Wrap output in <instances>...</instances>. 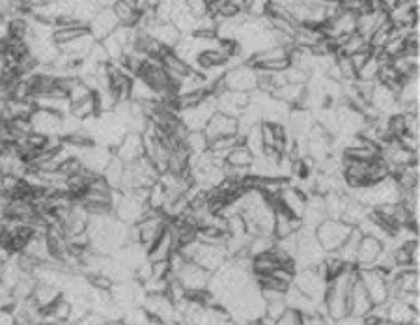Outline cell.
<instances>
[{
	"instance_id": "6da1fadb",
	"label": "cell",
	"mask_w": 420,
	"mask_h": 325,
	"mask_svg": "<svg viewBox=\"0 0 420 325\" xmlns=\"http://www.w3.org/2000/svg\"><path fill=\"white\" fill-rule=\"evenodd\" d=\"M355 267H348V269H344L338 277H335V279H330L329 282H327V292H325L324 297V308L325 316H327L330 322L348 316V293L351 282L355 279Z\"/></svg>"
},
{
	"instance_id": "7a4b0ae2",
	"label": "cell",
	"mask_w": 420,
	"mask_h": 325,
	"mask_svg": "<svg viewBox=\"0 0 420 325\" xmlns=\"http://www.w3.org/2000/svg\"><path fill=\"white\" fill-rule=\"evenodd\" d=\"M353 198L357 202H361L362 206L374 209L379 208V206H387V204H398L401 198V191L395 178L390 176V178L383 180V182L357 189V195Z\"/></svg>"
},
{
	"instance_id": "3957f363",
	"label": "cell",
	"mask_w": 420,
	"mask_h": 325,
	"mask_svg": "<svg viewBox=\"0 0 420 325\" xmlns=\"http://www.w3.org/2000/svg\"><path fill=\"white\" fill-rule=\"evenodd\" d=\"M297 247L293 254V264L297 269H308V267H317L327 258L325 251L319 245L316 238V232L311 228L301 227L297 234ZM295 269V271H297Z\"/></svg>"
},
{
	"instance_id": "277c9868",
	"label": "cell",
	"mask_w": 420,
	"mask_h": 325,
	"mask_svg": "<svg viewBox=\"0 0 420 325\" xmlns=\"http://www.w3.org/2000/svg\"><path fill=\"white\" fill-rule=\"evenodd\" d=\"M159 180V172L151 162L143 157L138 161L125 165L123 170L122 189L120 191H131V189H148Z\"/></svg>"
},
{
	"instance_id": "5b68a950",
	"label": "cell",
	"mask_w": 420,
	"mask_h": 325,
	"mask_svg": "<svg viewBox=\"0 0 420 325\" xmlns=\"http://www.w3.org/2000/svg\"><path fill=\"white\" fill-rule=\"evenodd\" d=\"M351 230H353V227H349L340 219H325L314 232H316L317 241H319V245H322L325 253L333 254L342 247V243L348 240Z\"/></svg>"
},
{
	"instance_id": "8992f818",
	"label": "cell",
	"mask_w": 420,
	"mask_h": 325,
	"mask_svg": "<svg viewBox=\"0 0 420 325\" xmlns=\"http://www.w3.org/2000/svg\"><path fill=\"white\" fill-rule=\"evenodd\" d=\"M357 275L368 293L372 305L388 303V297H390L388 295V271L379 269V267H368V269H357Z\"/></svg>"
},
{
	"instance_id": "52a82bcc",
	"label": "cell",
	"mask_w": 420,
	"mask_h": 325,
	"mask_svg": "<svg viewBox=\"0 0 420 325\" xmlns=\"http://www.w3.org/2000/svg\"><path fill=\"white\" fill-rule=\"evenodd\" d=\"M293 286L299 292L304 293L316 303H324L325 292H327V279L317 271V267H308V269H299L295 271Z\"/></svg>"
},
{
	"instance_id": "ba28073f",
	"label": "cell",
	"mask_w": 420,
	"mask_h": 325,
	"mask_svg": "<svg viewBox=\"0 0 420 325\" xmlns=\"http://www.w3.org/2000/svg\"><path fill=\"white\" fill-rule=\"evenodd\" d=\"M215 112H217L215 98L213 96H207L202 103L194 105L191 109L178 111V118H180V122L185 125L187 131H204V127L209 122V118L213 116Z\"/></svg>"
},
{
	"instance_id": "9c48e42d",
	"label": "cell",
	"mask_w": 420,
	"mask_h": 325,
	"mask_svg": "<svg viewBox=\"0 0 420 325\" xmlns=\"http://www.w3.org/2000/svg\"><path fill=\"white\" fill-rule=\"evenodd\" d=\"M222 85H224L227 90L251 94V92L256 90V85H258V72L245 62V64L238 65V67L228 70L222 75Z\"/></svg>"
},
{
	"instance_id": "30bf717a",
	"label": "cell",
	"mask_w": 420,
	"mask_h": 325,
	"mask_svg": "<svg viewBox=\"0 0 420 325\" xmlns=\"http://www.w3.org/2000/svg\"><path fill=\"white\" fill-rule=\"evenodd\" d=\"M209 277H211V273L198 266V264H194V262H185L180 271L174 275V279L187 290V293L207 290Z\"/></svg>"
},
{
	"instance_id": "8fae6325",
	"label": "cell",
	"mask_w": 420,
	"mask_h": 325,
	"mask_svg": "<svg viewBox=\"0 0 420 325\" xmlns=\"http://www.w3.org/2000/svg\"><path fill=\"white\" fill-rule=\"evenodd\" d=\"M143 308L148 313L149 318L161 322L162 325L176 319V305L170 301L167 293H146Z\"/></svg>"
},
{
	"instance_id": "7c38bea8",
	"label": "cell",
	"mask_w": 420,
	"mask_h": 325,
	"mask_svg": "<svg viewBox=\"0 0 420 325\" xmlns=\"http://www.w3.org/2000/svg\"><path fill=\"white\" fill-rule=\"evenodd\" d=\"M249 103H251V96L245 92L224 90L215 98L217 112H222V114L235 118V120L241 116V112L245 111Z\"/></svg>"
},
{
	"instance_id": "4fadbf2b",
	"label": "cell",
	"mask_w": 420,
	"mask_h": 325,
	"mask_svg": "<svg viewBox=\"0 0 420 325\" xmlns=\"http://www.w3.org/2000/svg\"><path fill=\"white\" fill-rule=\"evenodd\" d=\"M28 120H30L32 133H38V135H43V137H60L62 116L56 114V112L36 109Z\"/></svg>"
},
{
	"instance_id": "5bb4252c",
	"label": "cell",
	"mask_w": 420,
	"mask_h": 325,
	"mask_svg": "<svg viewBox=\"0 0 420 325\" xmlns=\"http://www.w3.org/2000/svg\"><path fill=\"white\" fill-rule=\"evenodd\" d=\"M77 157L81 159L86 170H90L94 174H103V170L107 169L110 159L114 157V151L110 148H105V146H99V144H92L90 148L78 151Z\"/></svg>"
},
{
	"instance_id": "9a60e30c",
	"label": "cell",
	"mask_w": 420,
	"mask_h": 325,
	"mask_svg": "<svg viewBox=\"0 0 420 325\" xmlns=\"http://www.w3.org/2000/svg\"><path fill=\"white\" fill-rule=\"evenodd\" d=\"M273 209H275V217H273V238L275 240H286V238H290L291 234L301 230V227H303L301 219L293 217L290 211H286L280 204H275Z\"/></svg>"
},
{
	"instance_id": "2e32d148",
	"label": "cell",
	"mask_w": 420,
	"mask_h": 325,
	"mask_svg": "<svg viewBox=\"0 0 420 325\" xmlns=\"http://www.w3.org/2000/svg\"><path fill=\"white\" fill-rule=\"evenodd\" d=\"M114 157H118L123 165H131V162L138 161L144 157V143L140 133H133L129 131L125 137L122 138V143L114 148Z\"/></svg>"
},
{
	"instance_id": "e0dca14e",
	"label": "cell",
	"mask_w": 420,
	"mask_h": 325,
	"mask_svg": "<svg viewBox=\"0 0 420 325\" xmlns=\"http://www.w3.org/2000/svg\"><path fill=\"white\" fill-rule=\"evenodd\" d=\"M118 26H120V23H118L112 8H103V10H99L90 19V23H88V32H90V36L96 39V41H101V39H105L107 36L114 32Z\"/></svg>"
},
{
	"instance_id": "ac0fdd59",
	"label": "cell",
	"mask_w": 420,
	"mask_h": 325,
	"mask_svg": "<svg viewBox=\"0 0 420 325\" xmlns=\"http://www.w3.org/2000/svg\"><path fill=\"white\" fill-rule=\"evenodd\" d=\"M372 301H370L368 293L362 286L359 275H355V279L351 282L348 293V314L351 316H359V318H364L366 314L372 311Z\"/></svg>"
},
{
	"instance_id": "d6986e66",
	"label": "cell",
	"mask_w": 420,
	"mask_h": 325,
	"mask_svg": "<svg viewBox=\"0 0 420 325\" xmlns=\"http://www.w3.org/2000/svg\"><path fill=\"white\" fill-rule=\"evenodd\" d=\"M385 251V245L381 241H377L375 238H368L362 235L359 241V249H357L355 266L357 269H368V267H375V262L379 260V256Z\"/></svg>"
},
{
	"instance_id": "ffe728a7",
	"label": "cell",
	"mask_w": 420,
	"mask_h": 325,
	"mask_svg": "<svg viewBox=\"0 0 420 325\" xmlns=\"http://www.w3.org/2000/svg\"><path fill=\"white\" fill-rule=\"evenodd\" d=\"M204 135H206L209 143L215 140V138L238 135V120L232 116H227L222 112H215L213 116L209 118L206 127H204Z\"/></svg>"
},
{
	"instance_id": "44dd1931",
	"label": "cell",
	"mask_w": 420,
	"mask_h": 325,
	"mask_svg": "<svg viewBox=\"0 0 420 325\" xmlns=\"http://www.w3.org/2000/svg\"><path fill=\"white\" fill-rule=\"evenodd\" d=\"M368 103L372 105V109L377 114H383V116L390 114V112L396 114V111H400V103H398V98H396L395 92L388 90L387 86L379 85V83H375Z\"/></svg>"
},
{
	"instance_id": "7402d4cb",
	"label": "cell",
	"mask_w": 420,
	"mask_h": 325,
	"mask_svg": "<svg viewBox=\"0 0 420 325\" xmlns=\"http://www.w3.org/2000/svg\"><path fill=\"white\" fill-rule=\"evenodd\" d=\"M143 30L156 39L159 45L167 47V49H174L176 43L181 39L180 30H178L172 23H161V21L154 19L146 28H143Z\"/></svg>"
},
{
	"instance_id": "603a6c76",
	"label": "cell",
	"mask_w": 420,
	"mask_h": 325,
	"mask_svg": "<svg viewBox=\"0 0 420 325\" xmlns=\"http://www.w3.org/2000/svg\"><path fill=\"white\" fill-rule=\"evenodd\" d=\"M170 222V221H168ZM178 245H176L174 232L170 224L162 230V234L157 238V241L148 249V262H165L170 258V254L174 253Z\"/></svg>"
},
{
	"instance_id": "cb8c5ba5",
	"label": "cell",
	"mask_w": 420,
	"mask_h": 325,
	"mask_svg": "<svg viewBox=\"0 0 420 325\" xmlns=\"http://www.w3.org/2000/svg\"><path fill=\"white\" fill-rule=\"evenodd\" d=\"M325 219H327V211H325L324 196L319 195L308 196V198H306V206H304L303 215H301L303 227L311 228V230H316Z\"/></svg>"
},
{
	"instance_id": "d4e9b609",
	"label": "cell",
	"mask_w": 420,
	"mask_h": 325,
	"mask_svg": "<svg viewBox=\"0 0 420 325\" xmlns=\"http://www.w3.org/2000/svg\"><path fill=\"white\" fill-rule=\"evenodd\" d=\"M306 198H308V196L304 195L303 191H301L299 187L286 185V187L282 189L280 196H278L277 204H280L286 211H290L293 217L301 219V215H303V211H304V206H306Z\"/></svg>"
},
{
	"instance_id": "484cf974",
	"label": "cell",
	"mask_w": 420,
	"mask_h": 325,
	"mask_svg": "<svg viewBox=\"0 0 420 325\" xmlns=\"http://www.w3.org/2000/svg\"><path fill=\"white\" fill-rule=\"evenodd\" d=\"M368 162H362V161L344 162L342 167L344 183L353 189L366 187V185H368Z\"/></svg>"
},
{
	"instance_id": "4316f807",
	"label": "cell",
	"mask_w": 420,
	"mask_h": 325,
	"mask_svg": "<svg viewBox=\"0 0 420 325\" xmlns=\"http://www.w3.org/2000/svg\"><path fill=\"white\" fill-rule=\"evenodd\" d=\"M290 127L291 131L295 133V143H306V137L308 133L316 124V120L312 118V112L308 109H295V111H290Z\"/></svg>"
},
{
	"instance_id": "83f0119b",
	"label": "cell",
	"mask_w": 420,
	"mask_h": 325,
	"mask_svg": "<svg viewBox=\"0 0 420 325\" xmlns=\"http://www.w3.org/2000/svg\"><path fill=\"white\" fill-rule=\"evenodd\" d=\"M271 98L282 101L288 107H297V109L301 107L303 109L304 99H306V85H290V83H286V85L278 86V88L273 90Z\"/></svg>"
},
{
	"instance_id": "f1b7e54d",
	"label": "cell",
	"mask_w": 420,
	"mask_h": 325,
	"mask_svg": "<svg viewBox=\"0 0 420 325\" xmlns=\"http://www.w3.org/2000/svg\"><path fill=\"white\" fill-rule=\"evenodd\" d=\"M94 43H96V39L92 38L90 32H86L83 34L81 38L73 39L70 43H65V45L60 47V52L65 54L72 62H83V60L90 54Z\"/></svg>"
},
{
	"instance_id": "f546056e",
	"label": "cell",
	"mask_w": 420,
	"mask_h": 325,
	"mask_svg": "<svg viewBox=\"0 0 420 325\" xmlns=\"http://www.w3.org/2000/svg\"><path fill=\"white\" fill-rule=\"evenodd\" d=\"M387 319L392 325L419 324V313L414 308H411L408 303L396 300L395 303L387 305Z\"/></svg>"
},
{
	"instance_id": "4dcf8cb0",
	"label": "cell",
	"mask_w": 420,
	"mask_h": 325,
	"mask_svg": "<svg viewBox=\"0 0 420 325\" xmlns=\"http://www.w3.org/2000/svg\"><path fill=\"white\" fill-rule=\"evenodd\" d=\"M32 103L36 109H43V111L56 112L60 116L70 114L72 103L70 99L62 98V96H34Z\"/></svg>"
},
{
	"instance_id": "1f68e13d",
	"label": "cell",
	"mask_w": 420,
	"mask_h": 325,
	"mask_svg": "<svg viewBox=\"0 0 420 325\" xmlns=\"http://www.w3.org/2000/svg\"><path fill=\"white\" fill-rule=\"evenodd\" d=\"M60 297H62V292H60L59 288L51 286V284H41V282H38L36 288H34V293L30 300L36 303V306H38L39 311H45V308H49L51 305H54Z\"/></svg>"
},
{
	"instance_id": "d6a6232c",
	"label": "cell",
	"mask_w": 420,
	"mask_h": 325,
	"mask_svg": "<svg viewBox=\"0 0 420 325\" xmlns=\"http://www.w3.org/2000/svg\"><path fill=\"white\" fill-rule=\"evenodd\" d=\"M23 269L17 264V258L15 256H8L6 260L0 264V284L4 288H8L12 292V288L19 282V279L23 277Z\"/></svg>"
},
{
	"instance_id": "836d02e7",
	"label": "cell",
	"mask_w": 420,
	"mask_h": 325,
	"mask_svg": "<svg viewBox=\"0 0 420 325\" xmlns=\"http://www.w3.org/2000/svg\"><path fill=\"white\" fill-rule=\"evenodd\" d=\"M362 234L359 228H353L351 230V234L348 235V240L344 241L342 247L338 249L336 253H333L335 256H338L340 260L344 262V264H348V266H355V258H357V249H359V241H361Z\"/></svg>"
},
{
	"instance_id": "e575fe53",
	"label": "cell",
	"mask_w": 420,
	"mask_h": 325,
	"mask_svg": "<svg viewBox=\"0 0 420 325\" xmlns=\"http://www.w3.org/2000/svg\"><path fill=\"white\" fill-rule=\"evenodd\" d=\"M129 101L146 105V103H151V101H159V98H157L156 90H154L146 81H143L140 77H133V81H131Z\"/></svg>"
},
{
	"instance_id": "d590c367",
	"label": "cell",
	"mask_w": 420,
	"mask_h": 325,
	"mask_svg": "<svg viewBox=\"0 0 420 325\" xmlns=\"http://www.w3.org/2000/svg\"><path fill=\"white\" fill-rule=\"evenodd\" d=\"M112 12H114V15H116V19H118V23H120V26L138 25L140 13L136 12L131 0H116V2H114V6H112Z\"/></svg>"
},
{
	"instance_id": "8d00e7d4",
	"label": "cell",
	"mask_w": 420,
	"mask_h": 325,
	"mask_svg": "<svg viewBox=\"0 0 420 325\" xmlns=\"http://www.w3.org/2000/svg\"><path fill=\"white\" fill-rule=\"evenodd\" d=\"M370 215L368 208L366 206H362L361 202H357L355 198H349L348 204H346V208H344V213L342 217H340V221H344L346 224H349V227H359L366 217Z\"/></svg>"
},
{
	"instance_id": "74e56055",
	"label": "cell",
	"mask_w": 420,
	"mask_h": 325,
	"mask_svg": "<svg viewBox=\"0 0 420 325\" xmlns=\"http://www.w3.org/2000/svg\"><path fill=\"white\" fill-rule=\"evenodd\" d=\"M349 196L342 193H327L324 196L325 211H327V219H340L344 213V208L348 204Z\"/></svg>"
},
{
	"instance_id": "f35d334b",
	"label": "cell",
	"mask_w": 420,
	"mask_h": 325,
	"mask_svg": "<svg viewBox=\"0 0 420 325\" xmlns=\"http://www.w3.org/2000/svg\"><path fill=\"white\" fill-rule=\"evenodd\" d=\"M123 170H125V165L118 157H112L109 165H107V169L103 170V174H101L105 178V182L109 183L110 189H114V191L122 189Z\"/></svg>"
},
{
	"instance_id": "ab89813d",
	"label": "cell",
	"mask_w": 420,
	"mask_h": 325,
	"mask_svg": "<svg viewBox=\"0 0 420 325\" xmlns=\"http://www.w3.org/2000/svg\"><path fill=\"white\" fill-rule=\"evenodd\" d=\"M70 114H72L73 118H77V120H81V122H84V120H88V118L97 116L99 112H97L96 96L92 94V96H88V98H84V99H81V101H77V103H72Z\"/></svg>"
},
{
	"instance_id": "60d3db41",
	"label": "cell",
	"mask_w": 420,
	"mask_h": 325,
	"mask_svg": "<svg viewBox=\"0 0 420 325\" xmlns=\"http://www.w3.org/2000/svg\"><path fill=\"white\" fill-rule=\"evenodd\" d=\"M390 176H392V169H390V165L381 156L374 157L368 162V185L383 182V180H387Z\"/></svg>"
},
{
	"instance_id": "b9f144b4",
	"label": "cell",
	"mask_w": 420,
	"mask_h": 325,
	"mask_svg": "<svg viewBox=\"0 0 420 325\" xmlns=\"http://www.w3.org/2000/svg\"><path fill=\"white\" fill-rule=\"evenodd\" d=\"M243 144L254 157L264 156V137H262V124L252 125L243 135Z\"/></svg>"
},
{
	"instance_id": "7bdbcfd3",
	"label": "cell",
	"mask_w": 420,
	"mask_h": 325,
	"mask_svg": "<svg viewBox=\"0 0 420 325\" xmlns=\"http://www.w3.org/2000/svg\"><path fill=\"white\" fill-rule=\"evenodd\" d=\"M36 284H38V280L34 279L32 275H28V273L23 275V277L19 279V282L12 288L13 301H15V303H19V301L30 300V297H32Z\"/></svg>"
},
{
	"instance_id": "ee69618b",
	"label": "cell",
	"mask_w": 420,
	"mask_h": 325,
	"mask_svg": "<svg viewBox=\"0 0 420 325\" xmlns=\"http://www.w3.org/2000/svg\"><path fill=\"white\" fill-rule=\"evenodd\" d=\"M252 161H254V156H252L251 151H249V148H246L245 144H240V146H235L230 154L227 156V165L228 167H238V169H249L252 165Z\"/></svg>"
},
{
	"instance_id": "f6af8a7d",
	"label": "cell",
	"mask_w": 420,
	"mask_h": 325,
	"mask_svg": "<svg viewBox=\"0 0 420 325\" xmlns=\"http://www.w3.org/2000/svg\"><path fill=\"white\" fill-rule=\"evenodd\" d=\"M183 144H185V148H187L191 156L204 154V151H207V148H209V140H207L206 135H204V131H189Z\"/></svg>"
},
{
	"instance_id": "bcb514c9",
	"label": "cell",
	"mask_w": 420,
	"mask_h": 325,
	"mask_svg": "<svg viewBox=\"0 0 420 325\" xmlns=\"http://www.w3.org/2000/svg\"><path fill=\"white\" fill-rule=\"evenodd\" d=\"M275 247V238L273 235H252L251 241H249V247H246V253L251 258H256L260 254L267 253Z\"/></svg>"
},
{
	"instance_id": "7dc6e473",
	"label": "cell",
	"mask_w": 420,
	"mask_h": 325,
	"mask_svg": "<svg viewBox=\"0 0 420 325\" xmlns=\"http://www.w3.org/2000/svg\"><path fill=\"white\" fill-rule=\"evenodd\" d=\"M165 202H167V191H165V187H162V183L157 180L151 187H148L146 206H148L149 209L162 211V208H165Z\"/></svg>"
},
{
	"instance_id": "c3c4849f",
	"label": "cell",
	"mask_w": 420,
	"mask_h": 325,
	"mask_svg": "<svg viewBox=\"0 0 420 325\" xmlns=\"http://www.w3.org/2000/svg\"><path fill=\"white\" fill-rule=\"evenodd\" d=\"M207 96H209V94H207L206 88H200V90H194V92H187V94H180V96H176V109H178V111L191 109V107H194V105L202 103Z\"/></svg>"
},
{
	"instance_id": "681fc988",
	"label": "cell",
	"mask_w": 420,
	"mask_h": 325,
	"mask_svg": "<svg viewBox=\"0 0 420 325\" xmlns=\"http://www.w3.org/2000/svg\"><path fill=\"white\" fill-rule=\"evenodd\" d=\"M317 120L316 124H319L322 127H324L329 135H336V133H340V125H338V116H336V111L333 109V107H327V109H324V111L317 114Z\"/></svg>"
},
{
	"instance_id": "f907efd6",
	"label": "cell",
	"mask_w": 420,
	"mask_h": 325,
	"mask_svg": "<svg viewBox=\"0 0 420 325\" xmlns=\"http://www.w3.org/2000/svg\"><path fill=\"white\" fill-rule=\"evenodd\" d=\"M96 96V103H97V112L103 114V112H112L114 107L118 105L116 98L112 96V92L109 88H99L97 92H94Z\"/></svg>"
},
{
	"instance_id": "816d5d0a",
	"label": "cell",
	"mask_w": 420,
	"mask_h": 325,
	"mask_svg": "<svg viewBox=\"0 0 420 325\" xmlns=\"http://www.w3.org/2000/svg\"><path fill=\"white\" fill-rule=\"evenodd\" d=\"M379 67H381L379 60L375 59V56H370L368 62H366V64L362 65L361 70L357 72V78H359V81H377Z\"/></svg>"
},
{
	"instance_id": "f5cc1de1",
	"label": "cell",
	"mask_w": 420,
	"mask_h": 325,
	"mask_svg": "<svg viewBox=\"0 0 420 325\" xmlns=\"http://www.w3.org/2000/svg\"><path fill=\"white\" fill-rule=\"evenodd\" d=\"M282 77H284L286 83L290 85H306L311 81V75L299 67H293V65H288L284 72H282Z\"/></svg>"
},
{
	"instance_id": "db71d44e",
	"label": "cell",
	"mask_w": 420,
	"mask_h": 325,
	"mask_svg": "<svg viewBox=\"0 0 420 325\" xmlns=\"http://www.w3.org/2000/svg\"><path fill=\"white\" fill-rule=\"evenodd\" d=\"M275 325H303V314H299L297 311L286 308L284 314L275 322Z\"/></svg>"
},
{
	"instance_id": "11a10c76",
	"label": "cell",
	"mask_w": 420,
	"mask_h": 325,
	"mask_svg": "<svg viewBox=\"0 0 420 325\" xmlns=\"http://www.w3.org/2000/svg\"><path fill=\"white\" fill-rule=\"evenodd\" d=\"M105 322H107V319H105L101 314L94 313V311H88L83 318H78L77 322H73L72 325H103Z\"/></svg>"
},
{
	"instance_id": "9f6ffc18",
	"label": "cell",
	"mask_w": 420,
	"mask_h": 325,
	"mask_svg": "<svg viewBox=\"0 0 420 325\" xmlns=\"http://www.w3.org/2000/svg\"><path fill=\"white\" fill-rule=\"evenodd\" d=\"M370 59V51H361V52H355V54H351L349 56V64H351V67L355 70V73L361 70L362 65L366 64Z\"/></svg>"
},
{
	"instance_id": "6f0895ef",
	"label": "cell",
	"mask_w": 420,
	"mask_h": 325,
	"mask_svg": "<svg viewBox=\"0 0 420 325\" xmlns=\"http://www.w3.org/2000/svg\"><path fill=\"white\" fill-rule=\"evenodd\" d=\"M398 4H400L398 0H375V6H377V10L383 13H387V15L392 12Z\"/></svg>"
},
{
	"instance_id": "680465c9",
	"label": "cell",
	"mask_w": 420,
	"mask_h": 325,
	"mask_svg": "<svg viewBox=\"0 0 420 325\" xmlns=\"http://www.w3.org/2000/svg\"><path fill=\"white\" fill-rule=\"evenodd\" d=\"M333 325H366V324H364V319L359 318V316H351V314H348V316H344V318L335 319Z\"/></svg>"
},
{
	"instance_id": "91938a15",
	"label": "cell",
	"mask_w": 420,
	"mask_h": 325,
	"mask_svg": "<svg viewBox=\"0 0 420 325\" xmlns=\"http://www.w3.org/2000/svg\"><path fill=\"white\" fill-rule=\"evenodd\" d=\"M0 325H15L12 308H0Z\"/></svg>"
},
{
	"instance_id": "94428289",
	"label": "cell",
	"mask_w": 420,
	"mask_h": 325,
	"mask_svg": "<svg viewBox=\"0 0 420 325\" xmlns=\"http://www.w3.org/2000/svg\"><path fill=\"white\" fill-rule=\"evenodd\" d=\"M8 38H10V21L0 17V45L6 43Z\"/></svg>"
},
{
	"instance_id": "6125c7cd",
	"label": "cell",
	"mask_w": 420,
	"mask_h": 325,
	"mask_svg": "<svg viewBox=\"0 0 420 325\" xmlns=\"http://www.w3.org/2000/svg\"><path fill=\"white\" fill-rule=\"evenodd\" d=\"M114 2H116V0H96V4L101 8V10H103V8H112L114 6Z\"/></svg>"
},
{
	"instance_id": "be15d7a7",
	"label": "cell",
	"mask_w": 420,
	"mask_h": 325,
	"mask_svg": "<svg viewBox=\"0 0 420 325\" xmlns=\"http://www.w3.org/2000/svg\"><path fill=\"white\" fill-rule=\"evenodd\" d=\"M103 325H125V322H123V319H109V322H105Z\"/></svg>"
},
{
	"instance_id": "e7e4bbea",
	"label": "cell",
	"mask_w": 420,
	"mask_h": 325,
	"mask_svg": "<svg viewBox=\"0 0 420 325\" xmlns=\"http://www.w3.org/2000/svg\"><path fill=\"white\" fill-rule=\"evenodd\" d=\"M8 258V251L4 247H0V264Z\"/></svg>"
},
{
	"instance_id": "03108f58",
	"label": "cell",
	"mask_w": 420,
	"mask_h": 325,
	"mask_svg": "<svg viewBox=\"0 0 420 325\" xmlns=\"http://www.w3.org/2000/svg\"><path fill=\"white\" fill-rule=\"evenodd\" d=\"M217 325H238V324H233L232 319L228 318V319H222V322H219V324H217Z\"/></svg>"
},
{
	"instance_id": "003e7915",
	"label": "cell",
	"mask_w": 420,
	"mask_h": 325,
	"mask_svg": "<svg viewBox=\"0 0 420 325\" xmlns=\"http://www.w3.org/2000/svg\"><path fill=\"white\" fill-rule=\"evenodd\" d=\"M398 2H409V0H398Z\"/></svg>"
}]
</instances>
